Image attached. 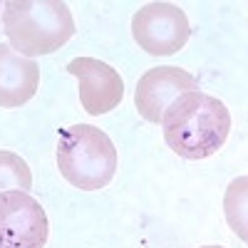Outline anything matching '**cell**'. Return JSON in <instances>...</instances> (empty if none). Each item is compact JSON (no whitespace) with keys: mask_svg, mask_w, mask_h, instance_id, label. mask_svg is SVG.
<instances>
[{"mask_svg":"<svg viewBox=\"0 0 248 248\" xmlns=\"http://www.w3.org/2000/svg\"><path fill=\"white\" fill-rule=\"evenodd\" d=\"M57 167L75 189L99 191L114 179L117 149L102 129L92 124H72L60 134Z\"/></svg>","mask_w":248,"mask_h":248,"instance_id":"obj_3","label":"cell"},{"mask_svg":"<svg viewBox=\"0 0 248 248\" xmlns=\"http://www.w3.org/2000/svg\"><path fill=\"white\" fill-rule=\"evenodd\" d=\"M40 87V67L35 60L17 55L0 43V107L15 109L35 97Z\"/></svg>","mask_w":248,"mask_h":248,"instance_id":"obj_8","label":"cell"},{"mask_svg":"<svg viewBox=\"0 0 248 248\" xmlns=\"http://www.w3.org/2000/svg\"><path fill=\"white\" fill-rule=\"evenodd\" d=\"M203 248H221V246H203Z\"/></svg>","mask_w":248,"mask_h":248,"instance_id":"obj_11","label":"cell"},{"mask_svg":"<svg viewBox=\"0 0 248 248\" xmlns=\"http://www.w3.org/2000/svg\"><path fill=\"white\" fill-rule=\"evenodd\" d=\"M10 45L28 60L60 50L75 35V20L62 0H10L3 5Z\"/></svg>","mask_w":248,"mask_h":248,"instance_id":"obj_2","label":"cell"},{"mask_svg":"<svg viewBox=\"0 0 248 248\" xmlns=\"http://www.w3.org/2000/svg\"><path fill=\"white\" fill-rule=\"evenodd\" d=\"M194 90H199V82L191 72L174 67V65L152 67L137 82L134 105H137V112L147 122L159 124L167 107L176 97H181L186 92H194Z\"/></svg>","mask_w":248,"mask_h":248,"instance_id":"obj_7","label":"cell"},{"mask_svg":"<svg viewBox=\"0 0 248 248\" xmlns=\"http://www.w3.org/2000/svg\"><path fill=\"white\" fill-rule=\"evenodd\" d=\"M30 189H32V171L28 161L15 152L0 149V194L30 191Z\"/></svg>","mask_w":248,"mask_h":248,"instance_id":"obj_9","label":"cell"},{"mask_svg":"<svg viewBox=\"0 0 248 248\" xmlns=\"http://www.w3.org/2000/svg\"><path fill=\"white\" fill-rule=\"evenodd\" d=\"M67 72L77 77L79 102L87 114L99 117L119 107L124 97V79L112 65L94 57H75L67 65Z\"/></svg>","mask_w":248,"mask_h":248,"instance_id":"obj_6","label":"cell"},{"mask_svg":"<svg viewBox=\"0 0 248 248\" xmlns=\"http://www.w3.org/2000/svg\"><path fill=\"white\" fill-rule=\"evenodd\" d=\"M50 221L28 191L0 194V248H45Z\"/></svg>","mask_w":248,"mask_h":248,"instance_id":"obj_5","label":"cell"},{"mask_svg":"<svg viewBox=\"0 0 248 248\" xmlns=\"http://www.w3.org/2000/svg\"><path fill=\"white\" fill-rule=\"evenodd\" d=\"M248 179L246 176H238L229 184L226 189V199H223V211H226V221L233 229V233L246 241L248 238V221H246V201H248Z\"/></svg>","mask_w":248,"mask_h":248,"instance_id":"obj_10","label":"cell"},{"mask_svg":"<svg viewBox=\"0 0 248 248\" xmlns=\"http://www.w3.org/2000/svg\"><path fill=\"white\" fill-rule=\"evenodd\" d=\"M134 43L154 57L179 52L191 35L186 13L174 3H149L132 17Z\"/></svg>","mask_w":248,"mask_h":248,"instance_id":"obj_4","label":"cell"},{"mask_svg":"<svg viewBox=\"0 0 248 248\" xmlns=\"http://www.w3.org/2000/svg\"><path fill=\"white\" fill-rule=\"evenodd\" d=\"M167 147L181 159L199 161L214 156L229 139L231 112L218 97L201 90L176 97L161 117Z\"/></svg>","mask_w":248,"mask_h":248,"instance_id":"obj_1","label":"cell"}]
</instances>
